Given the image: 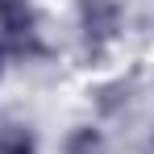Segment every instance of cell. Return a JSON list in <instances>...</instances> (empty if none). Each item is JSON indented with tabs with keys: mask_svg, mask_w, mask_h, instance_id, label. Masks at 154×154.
<instances>
[{
	"mask_svg": "<svg viewBox=\"0 0 154 154\" xmlns=\"http://www.w3.org/2000/svg\"><path fill=\"white\" fill-rule=\"evenodd\" d=\"M42 29L29 0H0V67L8 58H38Z\"/></svg>",
	"mask_w": 154,
	"mask_h": 154,
	"instance_id": "cell-1",
	"label": "cell"
},
{
	"mask_svg": "<svg viewBox=\"0 0 154 154\" xmlns=\"http://www.w3.org/2000/svg\"><path fill=\"white\" fill-rule=\"evenodd\" d=\"M79 29L88 50H108L121 33V0H79Z\"/></svg>",
	"mask_w": 154,
	"mask_h": 154,
	"instance_id": "cell-2",
	"label": "cell"
},
{
	"mask_svg": "<svg viewBox=\"0 0 154 154\" xmlns=\"http://www.w3.org/2000/svg\"><path fill=\"white\" fill-rule=\"evenodd\" d=\"M0 154H38L33 129L21 125V121H4L0 125Z\"/></svg>",
	"mask_w": 154,
	"mask_h": 154,
	"instance_id": "cell-3",
	"label": "cell"
},
{
	"mask_svg": "<svg viewBox=\"0 0 154 154\" xmlns=\"http://www.w3.org/2000/svg\"><path fill=\"white\" fill-rule=\"evenodd\" d=\"M63 154H108V142H104L100 129L92 125H79L67 133V146H63Z\"/></svg>",
	"mask_w": 154,
	"mask_h": 154,
	"instance_id": "cell-4",
	"label": "cell"
}]
</instances>
